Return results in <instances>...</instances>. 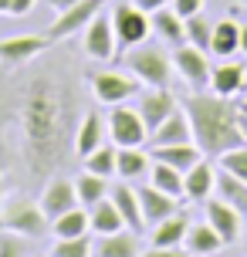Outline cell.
Instances as JSON below:
<instances>
[{
  "label": "cell",
  "mask_w": 247,
  "mask_h": 257,
  "mask_svg": "<svg viewBox=\"0 0 247 257\" xmlns=\"http://www.w3.org/2000/svg\"><path fill=\"white\" fill-rule=\"evenodd\" d=\"M108 196H112V203L118 206V213H122V220H126V227L129 230H143L146 227V217H143V206H139V193H136V186L126 180H118L112 190H108Z\"/></svg>",
  "instance_id": "19"
},
{
  "label": "cell",
  "mask_w": 247,
  "mask_h": 257,
  "mask_svg": "<svg viewBox=\"0 0 247 257\" xmlns=\"http://www.w3.org/2000/svg\"><path fill=\"white\" fill-rule=\"evenodd\" d=\"M183 112L193 125V142L210 159H220L227 149L244 146L240 122H237V102L223 98L217 91H190L183 98Z\"/></svg>",
  "instance_id": "2"
},
{
  "label": "cell",
  "mask_w": 247,
  "mask_h": 257,
  "mask_svg": "<svg viewBox=\"0 0 247 257\" xmlns=\"http://www.w3.org/2000/svg\"><path fill=\"white\" fill-rule=\"evenodd\" d=\"M105 125H108V139L115 142L118 149H136V146H146L149 142V128H146L139 108H129L126 102L112 105Z\"/></svg>",
  "instance_id": "6"
},
{
  "label": "cell",
  "mask_w": 247,
  "mask_h": 257,
  "mask_svg": "<svg viewBox=\"0 0 247 257\" xmlns=\"http://www.w3.org/2000/svg\"><path fill=\"white\" fill-rule=\"evenodd\" d=\"M41 210L48 213V220H54V217H61V213H68V210H75V206H81L78 203V193H75V186L68 180H51L44 190H41Z\"/></svg>",
  "instance_id": "18"
},
{
  "label": "cell",
  "mask_w": 247,
  "mask_h": 257,
  "mask_svg": "<svg viewBox=\"0 0 247 257\" xmlns=\"http://www.w3.org/2000/svg\"><path fill=\"white\" fill-rule=\"evenodd\" d=\"M136 193H139V206H143V217H146L149 227H156L159 220L173 217V213L180 210V200H176V196H169V193H163V190H156L153 183L139 186Z\"/></svg>",
  "instance_id": "16"
},
{
  "label": "cell",
  "mask_w": 247,
  "mask_h": 257,
  "mask_svg": "<svg viewBox=\"0 0 247 257\" xmlns=\"http://www.w3.org/2000/svg\"><path fill=\"white\" fill-rule=\"evenodd\" d=\"M149 169H153V156L143 153L139 146L136 149H118V159H115V176L118 180H143V176H149Z\"/></svg>",
  "instance_id": "27"
},
{
  "label": "cell",
  "mask_w": 247,
  "mask_h": 257,
  "mask_svg": "<svg viewBox=\"0 0 247 257\" xmlns=\"http://www.w3.org/2000/svg\"><path fill=\"white\" fill-rule=\"evenodd\" d=\"M173 68H176V75H180L193 91L210 88V71H213V64H210L207 51H200L193 44H180V48H173Z\"/></svg>",
  "instance_id": "7"
},
{
  "label": "cell",
  "mask_w": 247,
  "mask_h": 257,
  "mask_svg": "<svg viewBox=\"0 0 247 257\" xmlns=\"http://www.w3.org/2000/svg\"><path fill=\"white\" fill-rule=\"evenodd\" d=\"M98 11H105V0H78V4H71V7H65V11H58V17H54V24L44 31L48 34V41H65L71 38V34H78V31H85L88 27V21L95 17Z\"/></svg>",
  "instance_id": "9"
},
{
  "label": "cell",
  "mask_w": 247,
  "mask_h": 257,
  "mask_svg": "<svg viewBox=\"0 0 247 257\" xmlns=\"http://www.w3.org/2000/svg\"><path fill=\"white\" fill-rule=\"evenodd\" d=\"M240 51V24H237L234 17H223L213 24V38H210V54H217V58H234Z\"/></svg>",
  "instance_id": "24"
},
{
  "label": "cell",
  "mask_w": 247,
  "mask_h": 257,
  "mask_svg": "<svg viewBox=\"0 0 247 257\" xmlns=\"http://www.w3.org/2000/svg\"><path fill=\"white\" fill-rule=\"evenodd\" d=\"M153 159L169 163V166H176L180 173H186L190 166H196V163L203 159V153H200L196 142H176V146H156V149H153Z\"/></svg>",
  "instance_id": "28"
},
{
  "label": "cell",
  "mask_w": 247,
  "mask_h": 257,
  "mask_svg": "<svg viewBox=\"0 0 247 257\" xmlns=\"http://www.w3.org/2000/svg\"><path fill=\"white\" fill-rule=\"evenodd\" d=\"M169 4H173V11L180 14L183 21L193 17V14H203V0H169Z\"/></svg>",
  "instance_id": "39"
},
{
  "label": "cell",
  "mask_w": 247,
  "mask_h": 257,
  "mask_svg": "<svg viewBox=\"0 0 247 257\" xmlns=\"http://www.w3.org/2000/svg\"><path fill=\"white\" fill-rule=\"evenodd\" d=\"M48 48H51L48 34H14V38L0 41V64L21 68V64L34 61L41 51H48Z\"/></svg>",
  "instance_id": "11"
},
{
  "label": "cell",
  "mask_w": 247,
  "mask_h": 257,
  "mask_svg": "<svg viewBox=\"0 0 247 257\" xmlns=\"http://www.w3.org/2000/svg\"><path fill=\"white\" fill-rule=\"evenodd\" d=\"M186 230H190V220H186V213H180V210H176L173 217L159 220L156 227H153L149 240H153V247H183Z\"/></svg>",
  "instance_id": "25"
},
{
  "label": "cell",
  "mask_w": 247,
  "mask_h": 257,
  "mask_svg": "<svg viewBox=\"0 0 247 257\" xmlns=\"http://www.w3.org/2000/svg\"><path fill=\"white\" fill-rule=\"evenodd\" d=\"M88 223L95 233H115V230H126V220L118 213V206L112 203V196L98 200L95 206H88Z\"/></svg>",
  "instance_id": "29"
},
{
  "label": "cell",
  "mask_w": 247,
  "mask_h": 257,
  "mask_svg": "<svg viewBox=\"0 0 247 257\" xmlns=\"http://www.w3.org/2000/svg\"><path fill=\"white\" fill-rule=\"evenodd\" d=\"M136 108H139L146 128L153 132L163 118H169V112L180 108V102H176V95L169 88H146V91H139V105H136Z\"/></svg>",
  "instance_id": "14"
},
{
  "label": "cell",
  "mask_w": 247,
  "mask_h": 257,
  "mask_svg": "<svg viewBox=\"0 0 247 257\" xmlns=\"http://www.w3.org/2000/svg\"><path fill=\"white\" fill-rule=\"evenodd\" d=\"M213 196H220L223 203H230L240 213L247 217V183L227 169H217V186H213Z\"/></svg>",
  "instance_id": "26"
},
{
  "label": "cell",
  "mask_w": 247,
  "mask_h": 257,
  "mask_svg": "<svg viewBox=\"0 0 247 257\" xmlns=\"http://www.w3.org/2000/svg\"><path fill=\"white\" fill-rule=\"evenodd\" d=\"M240 54L247 58V24H240Z\"/></svg>",
  "instance_id": "43"
},
{
  "label": "cell",
  "mask_w": 247,
  "mask_h": 257,
  "mask_svg": "<svg viewBox=\"0 0 247 257\" xmlns=\"http://www.w3.org/2000/svg\"><path fill=\"white\" fill-rule=\"evenodd\" d=\"M149 183H153L156 190L169 193V196H176V200L183 196V173H180L176 166H169V163H159V159H153V169H149Z\"/></svg>",
  "instance_id": "32"
},
{
  "label": "cell",
  "mask_w": 247,
  "mask_h": 257,
  "mask_svg": "<svg viewBox=\"0 0 247 257\" xmlns=\"http://www.w3.org/2000/svg\"><path fill=\"white\" fill-rule=\"evenodd\" d=\"M244 4H247V0H244Z\"/></svg>",
  "instance_id": "46"
},
{
  "label": "cell",
  "mask_w": 247,
  "mask_h": 257,
  "mask_svg": "<svg viewBox=\"0 0 247 257\" xmlns=\"http://www.w3.org/2000/svg\"><path fill=\"white\" fill-rule=\"evenodd\" d=\"M139 237L136 230H115V233H98V244H95V257H139Z\"/></svg>",
  "instance_id": "20"
},
{
  "label": "cell",
  "mask_w": 247,
  "mask_h": 257,
  "mask_svg": "<svg viewBox=\"0 0 247 257\" xmlns=\"http://www.w3.org/2000/svg\"><path fill=\"white\" fill-rule=\"evenodd\" d=\"M176 142H193V125H190V115L183 112V105L176 112H169V118H163L153 132H149V146H176Z\"/></svg>",
  "instance_id": "15"
},
{
  "label": "cell",
  "mask_w": 247,
  "mask_h": 257,
  "mask_svg": "<svg viewBox=\"0 0 247 257\" xmlns=\"http://www.w3.org/2000/svg\"><path fill=\"white\" fill-rule=\"evenodd\" d=\"M186 24V44H193L200 51L210 54V38H213V24H210L203 14H193V17H186L183 21Z\"/></svg>",
  "instance_id": "34"
},
{
  "label": "cell",
  "mask_w": 247,
  "mask_h": 257,
  "mask_svg": "<svg viewBox=\"0 0 247 257\" xmlns=\"http://www.w3.org/2000/svg\"><path fill=\"white\" fill-rule=\"evenodd\" d=\"M88 230H91V223H88V210L85 206H75V210H68V213L51 220L54 237H85Z\"/></svg>",
  "instance_id": "30"
},
{
  "label": "cell",
  "mask_w": 247,
  "mask_h": 257,
  "mask_svg": "<svg viewBox=\"0 0 247 257\" xmlns=\"http://www.w3.org/2000/svg\"><path fill=\"white\" fill-rule=\"evenodd\" d=\"M21 142H24V163L34 176L51 173L68 149L71 136V98L58 75H41L27 81L21 108Z\"/></svg>",
  "instance_id": "1"
},
{
  "label": "cell",
  "mask_w": 247,
  "mask_h": 257,
  "mask_svg": "<svg viewBox=\"0 0 247 257\" xmlns=\"http://www.w3.org/2000/svg\"><path fill=\"white\" fill-rule=\"evenodd\" d=\"M132 4H136L139 11H146V14H156L159 7H166L169 0H132Z\"/></svg>",
  "instance_id": "41"
},
{
  "label": "cell",
  "mask_w": 247,
  "mask_h": 257,
  "mask_svg": "<svg viewBox=\"0 0 247 257\" xmlns=\"http://www.w3.org/2000/svg\"><path fill=\"white\" fill-rule=\"evenodd\" d=\"M139 257H190V250L186 247H149Z\"/></svg>",
  "instance_id": "40"
},
{
  "label": "cell",
  "mask_w": 247,
  "mask_h": 257,
  "mask_svg": "<svg viewBox=\"0 0 247 257\" xmlns=\"http://www.w3.org/2000/svg\"><path fill=\"white\" fill-rule=\"evenodd\" d=\"M217 186V166L210 163V156H203L196 166H190L183 173V196L190 203H207Z\"/></svg>",
  "instance_id": "12"
},
{
  "label": "cell",
  "mask_w": 247,
  "mask_h": 257,
  "mask_svg": "<svg viewBox=\"0 0 247 257\" xmlns=\"http://www.w3.org/2000/svg\"><path fill=\"white\" fill-rule=\"evenodd\" d=\"M203 210H207V223L223 237V244H227V247L240 240L244 223H240V213H237L230 203H223L220 196H210L207 203H203Z\"/></svg>",
  "instance_id": "13"
},
{
  "label": "cell",
  "mask_w": 247,
  "mask_h": 257,
  "mask_svg": "<svg viewBox=\"0 0 247 257\" xmlns=\"http://www.w3.org/2000/svg\"><path fill=\"white\" fill-rule=\"evenodd\" d=\"M81 48H85V54H88L91 61H112V58L118 54L115 27H112V14H108V11H98L88 21Z\"/></svg>",
  "instance_id": "8"
},
{
  "label": "cell",
  "mask_w": 247,
  "mask_h": 257,
  "mask_svg": "<svg viewBox=\"0 0 247 257\" xmlns=\"http://www.w3.org/2000/svg\"><path fill=\"white\" fill-rule=\"evenodd\" d=\"M237 122H240V136H244V142H247V98L237 102Z\"/></svg>",
  "instance_id": "42"
},
{
  "label": "cell",
  "mask_w": 247,
  "mask_h": 257,
  "mask_svg": "<svg viewBox=\"0 0 247 257\" xmlns=\"http://www.w3.org/2000/svg\"><path fill=\"white\" fill-rule=\"evenodd\" d=\"M38 0H0V17H27Z\"/></svg>",
  "instance_id": "38"
},
{
  "label": "cell",
  "mask_w": 247,
  "mask_h": 257,
  "mask_svg": "<svg viewBox=\"0 0 247 257\" xmlns=\"http://www.w3.org/2000/svg\"><path fill=\"white\" fill-rule=\"evenodd\" d=\"M139 78L136 75H122V71H95L91 75V95L102 105H122L132 95H139Z\"/></svg>",
  "instance_id": "10"
},
{
  "label": "cell",
  "mask_w": 247,
  "mask_h": 257,
  "mask_svg": "<svg viewBox=\"0 0 247 257\" xmlns=\"http://www.w3.org/2000/svg\"><path fill=\"white\" fill-rule=\"evenodd\" d=\"M183 247L190 250V257H207V254H217V250H223L227 244H223L220 233H217V230L207 223V220H203V223H190Z\"/></svg>",
  "instance_id": "22"
},
{
  "label": "cell",
  "mask_w": 247,
  "mask_h": 257,
  "mask_svg": "<svg viewBox=\"0 0 247 257\" xmlns=\"http://www.w3.org/2000/svg\"><path fill=\"white\" fill-rule=\"evenodd\" d=\"M220 169L234 173V176H240V180L247 183V142H244V146H234V149H227V153L220 156Z\"/></svg>",
  "instance_id": "36"
},
{
  "label": "cell",
  "mask_w": 247,
  "mask_h": 257,
  "mask_svg": "<svg viewBox=\"0 0 247 257\" xmlns=\"http://www.w3.org/2000/svg\"><path fill=\"white\" fill-rule=\"evenodd\" d=\"M48 213L41 210L38 200H27V196H11L0 203V227L11 233H21L27 240H41L48 230Z\"/></svg>",
  "instance_id": "4"
},
{
  "label": "cell",
  "mask_w": 247,
  "mask_h": 257,
  "mask_svg": "<svg viewBox=\"0 0 247 257\" xmlns=\"http://www.w3.org/2000/svg\"><path fill=\"white\" fill-rule=\"evenodd\" d=\"M247 85V68L240 61H230V58H223L213 71H210V91H217L223 98H234L240 95Z\"/></svg>",
  "instance_id": "17"
},
{
  "label": "cell",
  "mask_w": 247,
  "mask_h": 257,
  "mask_svg": "<svg viewBox=\"0 0 247 257\" xmlns=\"http://www.w3.org/2000/svg\"><path fill=\"white\" fill-rule=\"evenodd\" d=\"M108 14H112V27H115L118 51H129V48H136V44H146V41H149L153 17H149L146 11H139L132 0H118Z\"/></svg>",
  "instance_id": "5"
},
{
  "label": "cell",
  "mask_w": 247,
  "mask_h": 257,
  "mask_svg": "<svg viewBox=\"0 0 247 257\" xmlns=\"http://www.w3.org/2000/svg\"><path fill=\"white\" fill-rule=\"evenodd\" d=\"M115 159H118V146L112 142V146H98L95 153L85 156V169L88 173H95V176H105V180H112L115 176Z\"/></svg>",
  "instance_id": "33"
},
{
  "label": "cell",
  "mask_w": 247,
  "mask_h": 257,
  "mask_svg": "<svg viewBox=\"0 0 247 257\" xmlns=\"http://www.w3.org/2000/svg\"><path fill=\"white\" fill-rule=\"evenodd\" d=\"M0 193H4V186H0Z\"/></svg>",
  "instance_id": "45"
},
{
  "label": "cell",
  "mask_w": 247,
  "mask_h": 257,
  "mask_svg": "<svg viewBox=\"0 0 247 257\" xmlns=\"http://www.w3.org/2000/svg\"><path fill=\"white\" fill-rule=\"evenodd\" d=\"M27 237L21 233H0V257H27V247H24Z\"/></svg>",
  "instance_id": "37"
},
{
  "label": "cell",
  "mask_w": 247,
  "mask_h": 257,
  "mask_svg": "<svg viewBox=\"0 0 247 257\" xmlns=\"http://www.w3.org/2000/svg\"><path fill=\"white\" fill-rule=\"evenodd\" d=\"M108 190H112V186H108V180H105V176H95V173H88V169H85L78 180H75V193H78V203L85 206V210H88V206H95L98 200H105V196H108Z\"/></svg>",
  "instance_id": "31"
},
{
  "label": "cell",
  "mask_w": 247,
  "mask_h": 257,
  "mask_svg": "<svg viewBox=\"0 0 247 257\" xmlns=\"http://www.w3.org/2000/svg\"><path fill=\"white\" fill-rule=\"evenodd\" d=\"M71 4H78V0H51L54 11H65V7H71Z\"/></svg>",
  "instance_id": "44"
},
{
  "label": "cell",
  "mask_w": 247,
  "mask_h": 257,
  "mask_svg": "<svg viewBox=\"0 0 247 257\" xmlns=\"http://www.w3.org/2000/svg\"><path fill=\"white\" fill-rule=\"evenodd\" d=\"M153 17V31H156L159 41H166L169 48H180L186 44V24H183V17L173 7H159L156 14H149Z\"/></svg>",
  "instance_id": "23"
},
{
  "label": "cell",
  "mask_w": 247,
  "mask_h": 257,
  "mask_svg": "<svg viewBox=\"0 0 247 257\" xmlns=\"http://www.w3.org/2000/svg\"><path fill=\"white\" fill-rule=\"evenodd\" d=\"M91 240L88 233L85 237H58V244L51 247V254L48 257H91Z\"/></svg>",
  "instance_id": "35"
},
{
  "label": "cell",
  "mask_w": 247,
  "mask_h": 257,
  "mask_svg": "<svg viewBox=\"0 0 247 257\" xmlns=\"http://www.w3.org/2000/svg\"><path fill=\"white\" fill-rule=\"evenodd\" d=\"M126 68L146 88H169V81L176 75L173 54L166 48H159V44H136V48H129L126 51Z\"/></svg>",
  "instance_id": "3"
},
{
  "label": "cell",
  "mask_w": 247,
  "mask_h": 257,
  "mask_svg": "<svg viewBox=\"0 0 247 257\" xmlns=\"http://www.w3.org/2000/svg\"><path fill=\"white\" fill-rule=\"evenodd\" d=\"M105 132H108V125H105V118L98 115V112H85L78 122V128H75V153L85 159L88 153H95L98 146L105 142Z\"/></svg>",
  "instance_id": "21"
}]
</instances>
